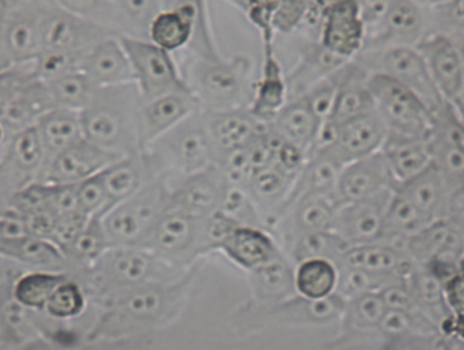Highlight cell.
I'll list each match as a JSON object with an SVG mask.
<instances>
[{
	"label": "cell",
	"mask_w": 464,
	"mask_h": 350,
	"mask_svg": "<svg viewBox=\"0 0 464 350\" xmlns=\"http://www.w3.org/2000/svg\"><path fill=\"white\" fill-rule=\"evenodd\" d=\"M353 61L369 73H381L406 86L432 113H436L444 102L432 82L425 59L415 46L392 45L362 50Z\"/></svg>",
	"instance_id": "9"
},
{
	"label": "cell",
	"mask_w": 464,
	"mask_h": 350,
	"mask_svg": "<svg viewBox=\"0 0 464 350\" xmlns=\"http://www.w3.org/2000/svg\"><path fill=\"white\" fill-rule=\"evenodd\" d=\"M392 193L364 201L341 204L335 214L334 231L348 247L382 242Z\"/></svg>",
	"instance_id": "16"
},
{
	"label": "cell",
	"mask_w": 464,
	"mask_h": 350,
	"mask_svg": "<svg viewBox=\"0 0 464 350\" xmlns=\"http://www.w3.org/2000/svg\"><path fill=\"white\" fill-rule=\"evenodd\" d=\"M341 265L400 279H409L417 267L401 247L387 242L348 247Z\"/></svg>",
	"instance_id": "29"
},
{
	"label": "cell",
	"mask_w": 464,
	"mask_h": 350,
	"mask_svg": "<svg viewBox=\"0 0 464 350\" xmlns=\"http://www.w3.org/2000/svg\"><path fill=\"white\" fill-rule=\"evenodd\" d=\"M8 209H10V204H8L7 196L4 195L2 191H0V215L5 214Z\"/></svg>",
	"instance_id": "54"
},
{
	"label": "cell",
	"mask_w": 464,
	"mask_h": 350,
	"mask_svg": "<svg viewBox=\"0 0 464 350\" xmlns=\"http://www.w3.org/2000/svg\"><path fill=\"white\" fill-rule=\"evenodd\" d=\"M288 101L290 90L286 72L278 59L276 42L263 44V63L258 77L255 78L248 111L261 123L271 124Z\"/></svg>",
	"instance_id": "20"
},
{
	"label": "cell",
	"mask_w": 464,
	"mask_h": 350,
	"mask_svg": "<svg viewBox=\"0 0 464 350\" xmlns=\"http://www.w3.org/2000/svg\"><path fill=\"white\" fill-rule=\"evenodd\" d=\"M218 210L239 227L265 228V229H267L258 206L255 204L252 196L242 185L226 183Z\"/></svg>",
	"instance_id": "43"
},
{
	"label": "cell",
	"mask_w": 464,
	"mask_h": 350,
	"mask_svg": "<svg viewBox=\"0 0 464 350\" xmlns=\"http://www.w3.org/2000/svg\"><path fill=\"white\" fill-rule=\"evenodd\" d=\"M388 307L381 293H366L362 297L348 299L343 317L356 328L381 326Z\"/></svg>",
	"instance_id": "47"
},
{
	"label": "cell",
	"mask_w": 464,
	"mask_h": 350,
	"mask_svg": "<svg viewBox=\"0 0 464 350\" xmlns=\"http://www.w3.org/2000/svg\"><path fill=\"white\" fill-rule=\"evenodd\" d=\"M42 0H21L0 16V72L33 64L42 52Z\"/></svg>",
	"instance_id": "11"
},
{
	"label": "cell",
	"mask_w": 464,
	"mask_h": 350,
	"mask_svg": "<svg viewBox=\"0 0 464 350\" xmlns=\"http://www.w3.org/2000/svg\"><path fill=\"white\" fill-rule=\"evenodd\" d=\"M207 126L212 137L213 147L219 156L240 149L252 142L269 124L261 123L248 109L206 112Z\"/></svg>",
	"instance_id": "28"
},
{
	"label": "cell",
	"mask_w": 464,
	"mask_h": 350,
	"mask_svg": "<svg viewBox=\"0 0 464 350\" xmlns=\"http://www.w3.org/2000/svg\"><path fill=\"white\" fill-rule=\"evenodd\" d=\"M388 131L377 112L371 111L333 130V145L347 162L381 151Z\"/></svg>",
	"instance_id": "23"
},
{
	"label": "cell",
	"mask_w": 464,
	"mask_h": 350,
	"mask_svg": "<svg viewBox=\"0 0 464 350\" xmlns=\"http://www.w3.org/2000/svg\"><path fill=\"white\" fill-rule=\"evenodd\" d=\"M396 189L398 185L388 168L385 156L382 155V151H377L374 155L348 162L339 177L335 195L341 204H345L371 199L392 193Z\"/></svg>",
	"instance_id": "18"
},
{
	"label": "cell",
	"mask_w": 464,
	"mask_h": 350,
	"mask_svg": "<svg viewBox=\"0 0 464 350\" xmlns=\"http://www.w3.org/2000/svg\"><path fill=\"white\" fill-rule=\"evenodd\" d=\"M339 269L328 259H305L295 265L297 295L304 298L323 299L333 297L337 288Z\"/></svg>",
	"instance_id": "38"
},
{
	"label": "cell",
	"mask_w": 464,
	"mask_h": 350,
	"mask_svg": "<svg viewBox=\"0 0 464 350\" xmlns=\"http://www.w3.org/2000/svg\"><path fill=\"white\" fill-rule=\"evenodd\" d=\"M82 72L97 88L132 83L134 73L120 37H109L83 56Z\"/></svg>",
	"instance_id": "25"
},
{
	"label": "cell",
	"mask_w": 464,
	"mask_h": 350,
	"mask_svg": "<svg viewBox=\"0 0 464 350\" xmlns=\"http://www.w3.org/2000/svg\"><path fill=\"white\" fill-rule=\"evenodd\" d=\"M86 307V295L77 280H63L53 292L45 311L56 320H69L82 316Z\"/></svg>",
	"instance_id": "46"
},
{
	"label": "cell",
	"mask_w": 464,
	"mask_h": 350,
	"mask_svg": "<svg viewBox=\"0 0 464 350\" xmlns=\"http://www.w3.org/2000/svg\"><path fill=\"white\" fill-rule=\"evenodd\" d=\"M369 92L374 111L388 132L400 136L430 139L434 130V113L406 86L381 73H369Z\"/></svg>",
	"instance_id": "8"
},
{
	"label": "cell",
	"mask_w": 464,
	"mask_h": 350,
	"mask_svg": "<svg viewBox=\"0 0 464 350\" xmlns=\"http://www.w3.org/2000/svg\"><path fill=\"white\" fill-rule=\"evenodd\" d=\"M442 220L447 221L453 229H457L464 239V180L449 190Z\"/></svg>",
	"instance_id": "49"
},
{
	"label": "cell",
	"mask_w": 464,
	"mask_h": 350,
	"mask_svg": "<svg viewBox=\"0 0 464 350\" xmlns=\"http://www.w3.org/2000/svg\"><path fill=\"white\" fill-rule=\"evenodd\" d=\"M459 50H461V53H463V59H464V46H459ZM455 104L461 109V111L464 112V88H463V94H461V98H459V101L458 102H455Z\"/></svg>",
	"instance_id": "55"
},
{
	"label": "cell",
	"mask_w": 464,
	"mask_h": 350,
	"mask_svg": "<svg viewBox=\"0 0 464 350\" xmlns=\"http://www.w3.org/2000/svg\"><path fill=\"white\" fill-rule=\"evenodd\" d=\"M269 126L280 139L295 145L307 158L315 149L323 128L322 122L304 96L290 99Z\"/></svg>",
	"instance_id": "30"
},
{
	"label": "cell",
	"mask_w": 464,
	"mask_h": 350,
	"mask_svg": "<svg viewBox=\"0 0 464 350\" xmlns=\"http://www.w3.org/2000/svg\"><path fill=\"white\" fill-rule=\"evenodd\" d=\"M337 269H339V280H337L335 293L345 301L362 297L366 293H381L388 286L407 280L393 277V276L368 273L358 267H343V265L337 267Z\"/></svg>",
	"instance_id": "44"
},
{
	"label": "cell",
	"mask_w": 464,
	"mask_h": 350,
	"mask_svg": "<svg viewBox=\"0 0 464 350\" xmlns=\"http://www.w3.org/2000/svg\"><path fill=\"white\" fill-rule=\"evenodd\" d=\"M44 83L54 107L67 111L83 112L99 90L82 71L71 72Z\"/></svg>",
	"instance_id": "40"
},
{
	"label": "cell",
	"mask_w": 464,
	"mask_h": 350,
	"mask_svg": "<svg viewBox=\"0 0 464 350\" xmlns=\"http://www.w3.org/2000/svg\"><path fill=\"white\" fill-rule=\"evenodd\" d=\"M381 151L398 187L421 174L432 164L430 139H415L388 132Z\"/></svg>",
	"instance_id": "31"
},
{
	"label": "cell",
	"mask_w": 464,
	"mask_h": 350,
	"mask_svg": "<svg viewBox=\"0 0 464 350\" xmlns=\"http://www.w3.org/2000/svg\"><path fill=\"white\" fill-rule=\"evenodd\" d=\"M400 247L417 267H426L431 263L459 265V259L464 257L461 234L445 220L434 221Z\"/></svg>",
	"instance_id": "21"
},
{
	"label": "cell",
	"mask_w": 464,
	"mask_h": 350,
	"mask_svg": "<svg viewBox=\"0 0 464 350\" xmlns=\"http://www.w3.org/2000/svg\"><path fill=\"white\" fill-rule=\"evenodd\" d=\"M124 156L101 149L94 143L83 139L71 149L54 156L48 162L40 182L54 185H78L111 166Z\"/></svg>",
	"instance_id": "19"
},
{
	"label": "cell",
	"mask_w": 464,
	"mask_h": 350,
	"mask_svg": "<svg viewBox=\"0 0 464 350\" xmlns=\"http://www.w3.org/2000/svg\"><path fill=\"white\" fill-rule=\"evenodd\" d=\"M153 177L170 185L199 174L217 164V151L207 126L206 112H194L187 120L150 143L142 151Z\"/></svg>",
	"instance_id": "2"
},
{
	"label": "cell",
	"mask_w": 464,
	"mask_h": 350,
	"mask_svg": "<svg viewBox=\"0 0 464 350\" xmlns=\"http://www.w3.org/2000/svg\"><path fill=\"white\" fill-rule=\"evenodd\" d=\"M84 54L64 52V50H42L39 56L29 64L34 78L40 82H50L71 72L82 71Z\"/></svg>",
	"instance_id": "45"
},
{
	"label": "cell",
	"mask_w": 464,
	"mask_h": 350,
	"mask_svg": "<svg viewBox=\"0 0 464 350\" xmlns=\"http://www.w3.org/2000/svg\"><path fill=\"white\" fill-rule=\"evenodd\" d=\"M191 269L170 265L143 247H110L86 271L90 292L103 301L136 287L177 282Z\"/></svg>",
	"instance_id": "4"
},
{
	"label": "cell",
	"mask_w": 464,
	"mask_h": 350,
	"mask_svg": "<svg viewBox=\"0 0 464 350\" xmlns=\"http://www.w3.org/2000/svg\"><path fill=\"white\" fill-rule=\"evenodd\" d=\"M172 189L153 177L102 219L110 247H140L170 202Z\"/></svg>",
	"instance_id": "7"
},
{
	"label": "cell",
	"mask_w": 464,
	"mask_h": 350,
	"mask_svg": "<svg viewBox=\"0 0 464 350\" xmlns=\"http://www.w3.org/2000/svg\"><path fill=\"white\" fill-rule=\"evenodd\" d=\"M120 40L128 53L134 83L143 101L160 98L169 92H189L174 54L164 52L149 39L120 37Z\"/></svg>",
	"instance_id": "10"
},
{
	"label": "cell",
	"mask_w": 464,
	"mask_h": 350,
	"mask_svg": "<svg viewBox=\"0 0 464 350\" xmlns=\"http://www.w3.org/2000/svg\"><path fill=\"white\" fill-rule=\"evenodd\" d=\"M198 111L200 107L191 92H169L160 98L143 101V150Z\"/></svg>",
	"instance_id": "24"
},
{
	"label": "cell",
	"mask_w": 464,
	"mask_h": 350,
	"mask_svg": "<svg viewBox=\"0 0 464 350\" xmlns=\"http://www.w3.org/2000/svg\"><path fill=\"white\" fill-rule=\"evenodd\" d=\"M109 37H120L92 21L65 12L54 2H44L40 14L42 50H64L86 54Z\"/></svg>",
	"instance_id": "13"
},
{
	"label": "cell",
	"mask_w": 464,
	"mask_h": 350,
	"mask_svg": "<svg viewBox=\"0 0 464 350\" xmlns=\"http://www.w3.org/2000/svg\"><path fill=\"white\" fill-rule=\"evenodd\" d=\"M368 27L360 0H323L320 45L342 61H353L364 50Z\"/></svg>",
	"instance_id": "12"
},
{
	"label": "cell",
	"mask_w": 464,
	"mask_h": 350,
	"mask_svg": "<svg viewBox=\"0 0 464 350\" xmlns=\"http://www.w3.org/2000/svg\"><path fill=\"white\" fill-rule=\"evenodd\" d=\"M218 250L246 271L265 267L284 255L277 240L265 228L236 227L226 234Z\"/></svg>",
	"instance_id": "22"
},
{
	"label": "cell",
	"mask_w": 464,
	"mask_h": 350,
	"mask_svg": "<svg viewBox=\"0 0 464 350\" xmlns=\"http://www.w3.org/2000/svg\"><path fill=\"white\" fill-rule=\"evenodd\" d=\"M142 107V94L134 82L99 88L82 112L84 139L116 155H140Z\"/></svg>",
	"instance_id": "1"
},
{
	"label": "cell",
	"mask_w": 464,
	"mask_h": 350,
	"mask_svg": "<svg viewBox=\"0 0 464 350\" xmlns=\"http://www.w3.org/2000/svg\"><path fill=\"white\" fill-rule=\"evenodd\" d=\"M347 301L337 293L323 299L304 298L296 295L278 305L258 307L253 314L269 316L284 324L326 325L343 317Z\"/></svg>",
	"instance_id": "26"
},
{
	"label": "cell",
	"mask_w": 464,
	"mask_h": 350,
	"mask_svg": "<svg viewBox=\"0 0 464 350\" xmlns=\"http://www.w3.org/2000/svg\"><path fill=\"white\" fill-rule=\"evenodd\" d=\"M150 179H153V175L142 153L124 156L102 170L103 185L111 209L137 193Z\"/></svg>",
	"instance_id": "36"
},
{
	"label": "cell",
	"mask_w": 464,
	"mask_h": 350,
	"mask_svg": "<svg viewBox=\"0 0 464 350\" xmlns=\"http://www.w3.org/2000/svg\"><path fill=\"white\" fill-rule=\"evenodd\" d=\"M35 126L45 147L48 162L84 139L82 112L53 109L40 118Z\"/></svg>",
	"instance_id": "35"
},
{
	"label": "cell",
	"mask_w": 464,
	"mask_h": 350,
	"mask_svg": "<svg viewBox=\"0 0 464 350\" xmlns=\"http://www.w3.org/2000/svg\"><path fill=\"white\" fill-rule=\"evenodd\" d=\"M248 273L258 307L278 305L297 295L295 265L285 253Z\"/></svg>",
	"instance_id": "33"
},
{
	"label": "cell",
	"mask_w": 464,
	"mask_h": 350,
	"mask_svg": "<svg viewBox=\"0 0 464 350\" xmlns=\"http://www.w3.org/2000/svg\"><path fill=\"white\" fill-rule=\"evenodd\" d=\"M368 82L369 72L364 71L355 61H350L342 67L339 72L334 107L331 112L328 123L322 128L314 151L333 142V130L337 126L347 123L362 113L374 111V102L369 92Z\"/></svg>",
	"instance_id": "15"
},
{
	"label": "cell",
	"mask_w": 464,
	"mask_h": 350,
	"mask_svg": "<svg viewBox=\"0 0 464 350\" xmlns=\"http://www.w3.org/2000/svg\"><path fill=\"white\" fill-rule=\"evenodd\" d=\"M440 98L458 102L464 88L463 53L447 34H426L417 46Z\"/></svg>",
	"instance_id": "14"
},
{
	"label": "cell",
	"mask_w": 464,
	"mask_h": 350,
	"mask_svg": "<svg viewBox=\"0 0 464 350\" xmlns=\"http://www.w3.org/2000/svg\"><path fill=\"white\" fill-rule=\"evenodd\" d=\"M0 253L37 271L65 273L73 265L61 247L48 239L27 234L16 239L0 240Z\"/></svg>",
	"instance_id": "32"
},
{
	"label": "cell",
	"mask_w": 464,
	"mask_h": 350,
	"mask_svg": "<svg viewBox=\"0 0 464 350\" xmlns=\"http://www.w3.org/2000/svg\"><path fill=\"white\" fill-rule=\"evenodd\" d=\"M208 217L194 214L170 198L168 208L140 247L175 267H193L199 257L212 252L207 240Z\"/></svg>",
	"instance_id": "6"
},
{
	"label": "cell",
	"mask_w": 464,
	"mask_h": 350,
	"mask_svg": "<svg viewBox=\"0 0 464 350\" xmlns=\"http://www.w3.org/2000/svg\"><path fill=\"white\" fill-rule=\"evenodd\" d=\"M396 191H400L401 195L412 202L423 214L428 215L432 221L444 219L449 185L434 162L421 174L401 183Z\"/></svg>",
	"instance_id": "34"
},
{
	"label": "cell",
	"mask_w": 464,
	"mask_h": 350,
	"mask_svg": "<svg viewBox=\"0 0 464 350\" xmlns=\"http://www.w3.org/2000/svg\"><path fill=\"white\" fill-rule=\"evenodd\" d=\"M444 301L450 314L464 312V274H453L444 282Z\"/></svg>",
	"instance_id": "51"
},
{
	"label": "cell",
	"mask_w": 464,
	"mask_h": 350,
	"mask_svg": "<svg viewBox=\"0 0 464 350\" xmlns=\"http://www.w3.org/2000/svg\"><path fill=\"white\" fill-rule=\"evenodd\" d=\"M282 0H242V12L248 21L258 29L263 44L276 42V33L272 29L274 15L280 7Z\"/></svg>",
	"instance_id": "48"
},
{
	"label": "cell",
	"mask_w": 464,
	"mask_h": 350,
	"mask_svg": "<svg viewBox=\"0 0 464 350\" xmlns=\"http://www.w3.org/2000/svg\"><path fill=\"white\" fill-rule=\"evenodd\" d=\"M42 2H54V0H42ZM56 4V2H54Z\"/></svg>",
	"instance_id": "57"
},
{
	"label": "cell",
	"mask_w": 464,
	"mask_h": 350,
	"mask_svg": "<svg viewBox=\"0 0 464 350\" xmlns=\"http://www.w3.org/2000/svg\"><path fill=\"white\" fill-rule=\"evenodd\" d=\"M425 8L417 0H388L379 26L368 34L364 50L383 46H417L426 35Z\"/></svg>",
	"instance_id": "17"
},
{
	"label": "cell",
	"mask_w": 464,
	"mask_h": 350,
	"mask_svg": "<svg viewBox=\"0 0 464 350\" xmlns=\"http://www.w3.org/2000/svg\"><path fill=\"white\" fill-rule=\"evenodd\" d=\"M440 330L449 336L458 337L464 341V312L463 314H449L440 322Z\"/></svg>",
	"instance_id": "52"
},
{
	"label": "cell",
	"mask_w": 464,
	"mask_h": 350,
	"mask_svg": "<svg viewBox=\"0 0 464 350\" xmlns=\"http://www.w3.org/2000/svg\"><path fill=\"white\" fill-rule=\"evenodd\" d=\"M193 23L185 15L172 8H162L151 21L147 39L170 54L183 53L193 40Z\"/></svg>",
	"instance_id": "37"
},
{
	"label": "cell",
	"mask_w": 464,
	"mask_h": 350,
	"mask_svg": "<svg viewBox=\"0 0 464 350\" xmlns=\"http://www.w3.org/2000/svg\"><path fill=\"white\" fill-rule=\"evenodd\" d=\"M53 109L56 107L53 104L46 84L31 73V77L21 84L20 90L0 107V123L4 124L5 130L14 131V134L35 126L40 118Z\"/></svg>",
	"instance_id": "27"
},
{
	"label": "cell",
	"mask_w": 464,
	"mask_h": 350,
	"mask_svg": "<svg viewBox=\"0 0 464 350\" xmlns=\"http://www.w3.org/2000/svg\"><path fill=\"white\" fill-rule=\"evenodd\" d=\"M5 128H4V124L0 123V147H2V143L5 141Z\"/></svg>",
	"instance_id": "56"
},
{
	"label": "cell",
	"mask_w": 464,
	"mask_h": 350,
	"mask_svg": "<svg viewBox=\"0 0 464 350\" xmlns=\"http://www.w3.org/2000/svg\"><path fill=\"white\" fill-rule=\"evenodd\" d=\"M194 276L196 271L191 269L177 282L147 284L103 299L105 311L97 331H124L168 322L180 314Z\"/></svg>",
	"instance_id": "5"
},
{
	"label": "cell",
	"mask_w": 464,
	"mask_h": 350,
	"mask_svg": "<svg viewBox=\"0 0 464 350\" xmlns=\"http://www.w3.org/2000/svg\"><path fill=\"white\" fill-rule=\"evenodd\" d=\"M180 71L202 112L248 109L255 78L252 59L244 54L217 59H181Z\"/></svg>",
	"instance_id": "3"
},
{
	"label": "cell",
	"mask_w": 464,
	"mask_h": 350,
	"mask_svg": "<svg viewBox=\"0 0 464 350\" xmlns=\"http://www.w3.org/2000/svg\"><path fill=\"white\" fill-rule=\"evenodd\" d=\"M107 248H110V242L103 229L102 219H91L75 234V238L63 247V252L71 259L72 265L90 269Z\"/></svg>",
	"instance_id": "42"
},
{
	"label": "cell",
	"mask_w": 464,
	"mask_h": 350,
	"mask_svg": "<svg viewBox=\"0 0 464 350\" xmlns=\"http://www.w3.org/2000/svg\"><path fill=\"white\" fill-rule=\"evenodd\" d=\"M65 273H50V271H33L23 274L14 279L12 295L18 305L24 309L45 311L46 303L56 287L67 279Z\"/></svg>",
	"instance_id": "41"
},
{
	"label": "cell",
	"mask_w": 464,
	"mask_h": 350,
	"mask_svg": "<svg viewBox=\"0 0 464 350\" xmlns=\"http://www.w3.org/2000/svg\"><path fill=\"white\" fill-rule=\"evenodd\" d=\"M29 77H31L29 65L0 72V107L20 90L21 84L24 83Z\"/></svg>",
	"instance_id": "50"
},
{
	"label": "cell",
	"mask_w": 464,
	"mask_h": 350,
	"mask_svg": "<svg viewBox=\"0 0 464 350\" xmlns=\"http://www.w3.org/2000/svg\"><path fill=\"white\" fill-rule=\"evenodd\" d=\"M14 350H53V347L50 344L39 341V339H31V341H26L24 344L16 345V349Z\"/></svg>",
	"instance_id": "53"
},
{
	"label": "cell",
	"mask_w": 464,
	"mask_h": 350,
	"mask_svg": "<svg viewBox=\"0 0 464 350\" xmlns=\"http://www.w3.org/2000/svg\"><path fill=\"white\" fill-rule=\"evenodd\" d=\"M347 248V244L334 231H322L299 236L285 248L284 253L293 265L314 258L328 259L341 265Z\"/></svg>",
	"instance_id": "39"
}]
</instances>
